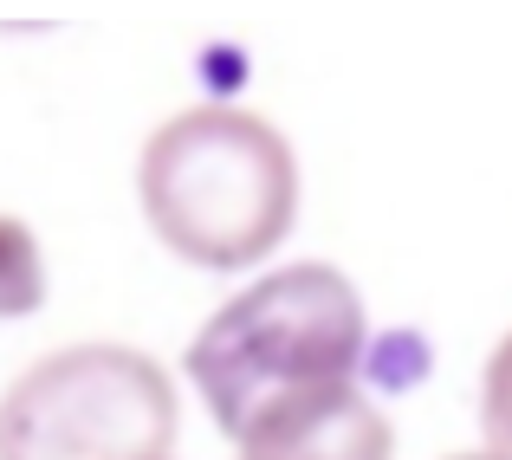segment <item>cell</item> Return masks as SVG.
<instances>
[{
	"instance_id": "6da1fadb",
	"label": "cell",
	"mask_w": 512,
	"mask_h": 460,
	"mask_svg": "<svg viewBox=\"0 0 512 460\" xmlns=\"http://www.w3.org/2000/svg\"><path fill=\"white\" fill-rule=\"evenodd\" d=\"M150 234L201 273H247L299 227V156L240 104L169 117L137 156Z\"/></svg>"
},
{
	"instance_id": "7a4b0ae2",
	"label": "cell",
	"mask_w": 512,
	"mask_h": 460,
	"mask_svg": "<svg viewBox=\"0 0 512 460\" xmlns=\"http://www.w3.org/2000/svg\"><path fill=\"white\" fill-rule=\"evenodd\" d=\"M370 318L338 266L299 260L234 292L188 344V383L227 441H240L279 402L357 383Z\"/></svg>"
},
{
	"instance_id": "3957f363",
	"label": "cell",
	"mask_w": 512,
	"mask_h": 460,
	"mask_svg": "<svg viewBox=\"0 0 512 460\" xmlns=\"http://www.w3.org/2000/svg\"><path fill=\"white\" fill-rule=\"evenodd\" d=\"M175 428V383L137 344H65L0 396V460H150Z\"/></svg>"
},
{
	"instance_id": "277c9868",
	"label": "cell",
	"mask_w": 512,
	"mask_h": 460,
	"mask_svg": "<svg viewBox=\"0 0 512 460\" xmlns=\"http://www.w3.org/2000/svg\"><path fill=\"white\" fill-rule=\"evenodd\" d=\"M234 448L240 460H396V435H389V415L357 383H338L279 402Z\"/></svg>"
},
{
	"instance_id": "5b68a950",
	"label": "cell",
	"mask_w": 512,
	"mask_h": 460,
	"mask_svg": "<svg viewBox=\"0 0 512 460\" xmlns=\"http://www.w3.org/2000/svg\"><path fill=\"white\" fill-rule=\"evenodd\" d=\"M39 305H46V253L26 221L0 214V324L33 318Z\"/></svg>"
},
{
	"instance_id": "8992f818",
	"label": "cell",
	"mask_w": 512,
	"mask_h": 460,
	"mask_svg": "<svg viewBox=\"0 0 512 460\" xmlns=\"http://www.w3.org/2000/svg\"><path fill=\"white\" fill-rule=\"evenodd\" d=\"M480 428H487V448L512 460V331L500 337V350L487 357V376H480Z\"/></svg>"
},
{
	"instance_id": "52a82bcc",
	"label": "cell",
	"mask_w": 512,
	"mask_h": 460,
	"mask_svg": "<svg viewBox=\"0 0 512 460\" xmlns=\"http://www.w3.org/2000/svg\"><path fill=\"white\" fill-rule=\"evenodd\" d=\"M454 460H500V454H493V448H480V454H454Z\"/></svg>"
},
{
	"instance_id": "ba28073f",
	"label": "cell",
	"mask_w": 512,
	"mask_h": 460,
	"mask_svg": "<svg viewBox=\"0 0 512 460\" xmlns=\"http://www.w3.org/2000/svg\"><path fill=\"white\" fill-rule=\"evenodd\" d=\"M150 460H175V454H150Z\"/></svg>"
}]
</instances>
